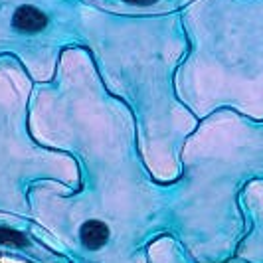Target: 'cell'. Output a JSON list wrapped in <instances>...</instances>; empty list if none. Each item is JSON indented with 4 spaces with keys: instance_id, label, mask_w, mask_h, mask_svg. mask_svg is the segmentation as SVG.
<instances>
[{
    "instance_id": "obj_3",
    "label": "cell",
    "mask_w": 263,
    "mask_h": 263,
    "mask_svg": "<svg viewBox=\"0 0 263 263\" xmlns=\"http://www.w3.org/2000/svg\"><path fill=\"white\" fill-rule=\"evenodd\" d=\"M180 162L172 234L196 263L232 259L246 234L239 192L263 180V121L230 107L216 109L186 139Z\"/></svg>"
},
{
    "instance_id": "obj_7",
    "label": "cell",
    "mask_w": 263,
    "mask_h": 263,
    "mask_svg": "<svg viewBox=\"0 0 263 263\" xmlns=\"http://www.w3.org/2000/svg\"><path fill=\"white\" fill-rule=\"evenodd\" d=\"M146 257H148V263H196L188 255V251L182 248V243L176 239V236L172 232L157 237L148 246ZM224 263H246V261L232 257V259H228Z\"/></svg>"
},
{
    "instance_id": "obj_1",
    "label": "cell",
    "mask_w": 263,
    "mask_h": 263,
    "mask_svg": "<svg viewBox=\"0 0 263 263\" xmlns=\"http://www.w3.org/2000/svg\"><path fill=\"white\" fill-rule=\"evenodd\" d=\"M28 131L79 164L76 190L55 180L30 186L42 234L71 263H148V246L172 232L174 182L146 171L131 111L105 91L85 48L66 50L55 78L34 83Z\"/></svg>"
},
{
    "instance_id": "obj_2",
    "label": "cell",
    "mask_w": 263,
    "mask_h": 263,
    "mask_svg": "<svg viewBox=\"0 0 263 263\" xmlns=\"http://www.w3.org/2000/svg\"><path fill=\"white\" fill-rule=\"evenodd\" d=\"M81 48L105 91L129 107L146 171L160 184L176 182L186 139L200 123L176 93V71L188 53L180 16H129L89 6L81 10Z\"/></svg>"
},
{
    "instance_id": "obj_4",
    "label": "cell",
    "mask_w": 263,
    "mask_h": 263,
    "mask_svg": "<svg viewBox=\"0 0 263 263\" xmlns=\"http://www.w3.org/2000/svg\"><path fill=\"white\" fill-rule=\"evenodd\" d=\"M34 81L18 60L0 58V214L32 218L30 186L55 180L76 190L79 164L69 153L34 141L28 131Z\"/></svg>"
},
{
    "instance_id": "obj_5",
    "label": "cell",
    "mask_w": 263,
    "mask_h": 263,
    "mask_svg": "<svg viewBox=\"0 0 263 263\" xmlns=\"http://www.w3.org/2000/svg\"><path fill=\"white\" fill-rule=\"evenodd\" d=\"M0 263H71L32 218L0 214Z\"/></svg>"
},
{
    "instance_id": "obj_6",
    "label": "cell",
    "mask_w": 263,
    "mask_h": 263,
    "mask_svg": "<svg viewBox=\"0 0 263 263\" xmlns=\"http://www.w3.org/2000/svg\"><path fill=\"white\" fill-rule=\"evenodd\" d=\"M239 206L246 218V234L234 257L246 263H263V180H253L239 192Z\"/></svg>"
}]
</instances>
